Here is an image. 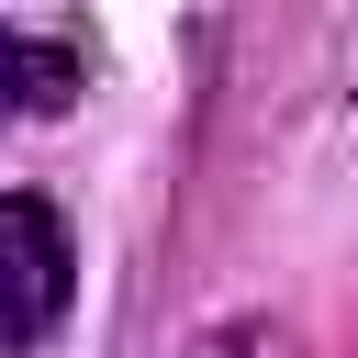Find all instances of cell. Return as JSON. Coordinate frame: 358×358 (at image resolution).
Instances as JSON below:
<instances>
[{"instance_id":"obj_1","label":"cell","mask_w":358,"mask_h":358,"mask_svg":"<svg viewBox=\"0 0 358 358\" xmlns=\"http://www.w3.org/2000/svg\"><path fill=\"white\" fill-rule=\"evenodd\" d=\"M67 280H78L67 224H56L34 190H0V358H22V347L67 313Z\"/></svg>"},{"instance_id":"obj_2","label":"cell","mask_w":358,"mask_h":358,"mask_svg":"<svg viewBox=\"0 0 358 358\" xmlns=\"http://www.w3.org/2000/svg\"><path fill=\"white\" fill-rule=\"evenodd\" d=\"M67 90H78L67 45H34V34H11V22H0V134H11V123H34V112H56Z\"/></svg>"},{"instance_id":"obj_3","label":"cell","mask_w":358,"mask_h":358,"mask_svg":"<svg viewBox=\"0 0 358 358\" xmlns=\"http://www.w3.org/2000/svg\"><path fill=\"white\" fill-rule=\"evenodd\" d=\"M246 347H257V324H224V336H201L190 358H246Z\"/></svg>"}]
</instances>
